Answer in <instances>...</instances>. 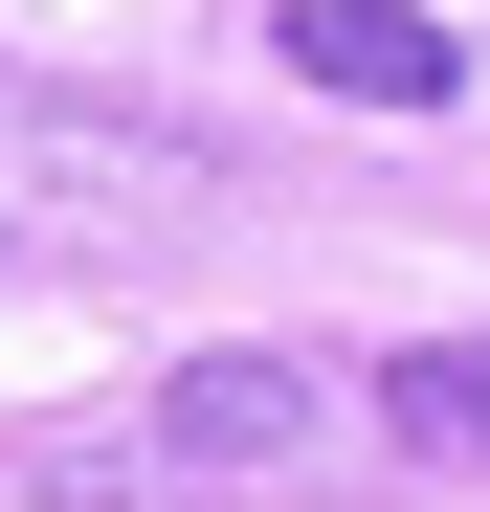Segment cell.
<instances>
[{"mask_svg": "<svg viewBox=\"0 0 490 512\" xmlns=\"http://www.w3.org/2000/svg\"><path fill=\"white\" fill-rule=\"evenodd\" d=\"M223 223V156L179 112H112V90H45L0 67V268H134V245Z\"/></svg>", "mask_w": 490, "mask_h": 512, "instance_id": "1", "label": "cell"}, {"mask_svg": "<svg viewBox=\"0 0 490 512\" xmlns=\"http://www.w3.org/2000/svg\"><path fill=\"white\" fill-rule=\"evenodd\" d=\"M134 423H156L201 490H268V468H335V423H379V379H335V357H268V334H245V357H179Z\"/></svg>", "mask_w": 490, "mask_h": 512, "instance_id": "2", "label": "cell"}, {"mask_svg": "<svg viewBox=\"0 0 490 512\" xmlns=\"http://www.w3.org/2000/svg\"><path fill=\"white\" fill-rule=\"evenodd\" d=\"M268 67H290V90H335V112H446V90H468V45L424 23V0H290Z\"/></svg>", "mask_w": 490, "mask_h": 512, "instance_id": "3", "label": "cell"}, {"mask_svg": "<svg viewBox=\"0 0 490 512\" xmlns=\"http://www.w3.org/2000/svg\"><path fill=\"white\" fill-rule=\"evenodd\" d=\"M23 512H223L156 423H67V446H23Z\"/></svg>", "mask_w": 490, "mask_h": 512, "instance_id": "4", "label": "cell"}, {"mask_svg": "<svg viewBox=\"0 0 490 512\" xmlns=\"http://www.w3.org/2000/svg\"><path fill=\"white\" fill-rule=\"evenodd\" d=\"M379 446L490 468V334H424V357H379Z\"/></svg>", "mask_w": 490, "mask_h": 512, "instance_id": "5", "label": "cell"}]
</instances>
